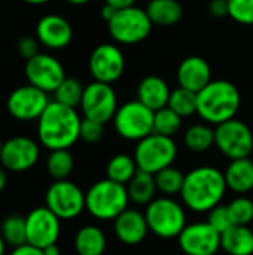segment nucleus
Returning a JSON list of instances; mask_svg holds the SVG:
<instances>
[{
  "label": "nucleus",
  "mask_w": 253,
  "mask_h": 255,
  "mask_svg": "<svg viewBox=\"0 0 253 255\" xmlns=\"http://www.w3.org/2000/svg\"><path fill=\"white\" fill-rule=\"evenodd\" d=\"M66 1H69L70 4H76V6H81V4H86V3H89L91 0H66Z\"/></svg>",
  "instance_id": "48"
},
{
  "label": "nucleus",
  "mask_w": 253,
  "mask_h": 255,
  "mask_svg": "<svg viewBox=\"0 0 253 255\" xmlns=\"http://www.w3.org/2000/svg\"><path fill=\"white\" fill-rule=\"evenodd\" d=\"M0 235L4 239L6 245L16 248L27 244V230H25V217L9 215L3 220L0 226Z\"/></svg>",
  "instance_id": "30"
},
{
  "label": "nucleus",
  "mask_w": 253,
  "mask_h": 255,
  "mask_svg": "<svg viewBox=\"0 0 253 255\" xmlns=\"http://www.w3.org/2000/svg\"><path fill=\"white\" fill-rule=\"evenodd\" d=\"M36 39L49 49H64L73 39V28L64 16L49 13L39 19L36 25Z\"/></svg>",
  "instance_id": "18"
},
{
  "label": "nucleus",
  "mask_w": 253,
  "mask_h": 255,
  "mask_svg": "<svg viewBox=\"0 0 253 255\" xmlns=\"http://www.w3.org/2000/svg\"><path fill=\"white\" fill-rule=\"evenodd\" d=\"M118 10L115 9V7H112L110 4H107V3H104V6L101 7V18L106 21V22H109L113 16H115V13H116Z\"/></svg>",
  "instance_id": "43"
},
{
  "label": "nucleus",
  "mask_w": 253,
  "mask_h": 255,
  "mask_svg": "<svg viewBox=\"0 0 253 255\" xmlns=\"http://www.w3.org/2000/svg\"><path fill=\"white\" fill-rule=\"evenodd\" d=\"M7 255H45V254H43V251H42V250H39V248H36V247H31V245L25 244V245H21V247L13 248V250H12V251H10Z\"/></svg>",
  "instance_id": "41"
},
{
  "label": "nucleus",
  "mask_w": 253,
  "mask_h": 255,
  "mask_svg": "<svg viewBox=\"0 0 253 255\" xmlns=\"http://www.w3.org/2000/svg\"><path fill=\"white\" fill-rule=\"evenodd\" d=\"M177 157V145L173 137L152 133L137 142L134 160L140 172L157 175L158 172L173 166Z\"/></svg>",
  "instance_id": "6"
},
{
  "label": "nucleus",
  "mask_w": 253,
  "mask_h": 255,
  "mask_svg": "<svg viewBox=\"0 0 253 255\" xmlns=\"http://www.w3.org/2000/svg\"><path fill=\"white\" fill-rule=\"evenodd\" d=\"M79 108L84 114V118L106 124L113 120L119 106L112 85L94 81L85 87Z\"/></svg>",
  "instance_id": "11"
},
{
  "label": "nucleus",
  "mask_w": 253,
  "mask_h": 255,
  "mask_svg": "<svg viewBox=\"0 0 253 255\" xmlns=\"http://www.w3.org/2000/svg\"><path fill=\"white\" fill-rule=\"evenodd\" d=\"M24 73L30 85L48 94L55 93L60 84L67 78L60 60L45 52H39L33 58L27 60Z\"/></svg>",
  "instance_id": "12"
},
{
  "label": "nucleus",
  "mask_w": 253,
  "mask_h": 255,
  "mask_svg": "<svg viewBox=\"0 0 253 255\" xmlns=\"http://www.w3.org/2000/svg\"><path fill=\"white\" fill-rule=\"evenodd\" d=\"M78 255H103L106 251V236L97 226H84L75 236Z\"/></svg>",
  "instance_id": "25"
},
{
  "label": "nucleus",
  "mask_w": 253,
  "mask_h": 255,
  "mask_svg": "<svg viewBox=\"0 0 253 255\" xmlns=\"http://www.w3.org/2000/svg\"><path fill=\"white\" fill-rule=\"evenodd\" d=\"M88 67L94 81L112 85L124 75V52L115 43H101L95 46L94 51L91 52Z\"/></svg>",
  "instance_id": "14"
},
{
  "label": "nucleus",
  "mask_w": 253,
  "mask_h": 255,
  "mask_svg": "<svg viewBox=\"0 0 253 255\" xmlns=\"http://www.w3.org/2000/svg\"><path fill=\"white\" fill-rule=\"evenodd\" d=\"M154 115L148 106L139 100L121 105L113 117L115 131L125 140L139 142L154 133Z\"/></svg>",
  "instance_id": "8"
},
{
  "label": "nucleus",
  "mask_w": 253,
  "mask_h": 255,
  "mask_svg": "<svg viewBox=\"0 0 253 255\" xmlns=\"http://www.w3.org/2000/svg\"><path fill=\"white\" fill-rule=\"evenodd\" d=\"M6 242H4V239L1 238V235H0V255H6Z\"/></svg>",
  "instance_id": "47"
},
{
  "label": "nucleus",
  "mask_w": 253,
  "mask_h": 255,
  "mask_svg": "<svg viewBox=\"0 0 253 255\" xmlns=\"http://www.w3.org/2000/svg\"><path fill=\"white\" fill-rule=\"evenodd\" d=\"M221 248L228 255L253 254V230L249 226H233L221 233Z\"/></svg>",
  "instance_id": "23"
},
{
  "label": "nucleus",
  "mask_w": 253,
  "mask_h": 255,
  "mask_svg": "<svg viewBox=\"0 0 253 255\" xmlns=\"http://www.w3.org/2000/svg\"><path fill=\"white\" fill-rule=\"evenodd\" d=\"M227 206L234 226H249L253 223V202L249 197L240 196Z\"/></svg>",
  "instance_id": "35"
},
{
  "label": "nucleus",
  "mask_w": 253,
  "mask_h": 255,
  "mask_svg": "<svg viewBox=\"0 0 253 255\" xmlns=\"http://www.w3.org/2000/svg\"><path fill=\"white\" fill-rule=\"evenodd\" d=\"M75 167L73 155L69 149L51 151L46 160V170L54 181H64L70 176Z\"/></svg>",
  "instance_id": "29"
},
{
  "label": "nucleus",
  "mask_w": 253,
  "mask_h": 255,
  "mask_svg": "<svg viewBox=\"0 0 253 255\" xmlns=\"http://www.w3.org/2000/svg\"><path fill=\"white\" fill-rule=\"evenodd\" d=\"M183 142L192 152H206L215 145V128L209 124H194L185 131Z\"/></svg>",
  "instance_id": "28"
},
{
  "label": "nucleus",
  "mask_w": 253,
  "mask_h": 255,
  "mask_svg": "<svg viewBox=\"0 0 253 255\" xmlns=\"http://www.w3.org/2000/svg\"><path fill=\"white\" fill-rule=\"evenodd\" d=\"M137 172H139L137 163H136L134 157H131L128 154L113 155L109 160L107 167H106L107 179L118 182V184H122V185H127L134 178V175Z\"/></svg>",
  "instance_id": "27"
},
{
  "label": "nucleus",
  "mask_w": 253,
  "mask_h": 255,
  "mask_svg": "<svg viewBox=\"0 0 253 255\" xmlns=\"http://www.w3.org/2000/svg\"><path fill=\"white\" fill-rule=\"evenodd\" d=\"M113 232L118 241L124 245L134 247L146 239L149 227L145 214L136 209H125L116 220H113Z\"/></svg>",
  "instance_id": "20"
},
{
  "label": "nucleus",
  "mask_w": 253,
  "mask_h": 255,
  "mask_svg": "<svg viewBox=\"0 0 253 255\" xmlns=\"http://www.w3.org/2000/svg\"><path fill=\"white\" fill-rule=\"evenodd\" d=\"M176 78L179 87L192 93H200L212 81V69L203 57L189 55L180 61Z\"/></svg>",
  "instance_id": "19"
},
{
  "label": "nucleus",
  "mask_w": 253,
  "mask_h": 255,
  "mask_svg": "<svg viewBox=\"0 0 253 255\" xmlns=\"http://www.w3.org/2000/svg\"><path fill=\"white\" fill-rule=\"evenodd\" d=\"M186 255H216L221 250V233L209 223H194L183 229L177 238Z\"/></svg>",
  "instance_id": "17"
},
{
  "label": "nucleus",
  "mask_w": 253,
  "mask_h": 255,
  "mask_svg": "<svg viewBox=\"0 0 253 255\" xmlns=\"http://www.w3.org/2000/svg\"><path fill=\"white\" fill-rule=\"evenodd\" d=\"M16 51L27 61L39 54V40L31 36H24L16 42Z\"/></svg>",
  "instance_id": "39"
},
{
  "label": "nucleus",
  "mask_w": 253,
  "mask_h": 255,
  "mask_svg": "<svg viewBox=\"0 0 253 255\" xmlns=\"http://www.w3.org/2000/svg\"><path fill=\"white\" fill-rule=\"evenodd\" d=\"M136 1H137V0H106V3L110 4L112 7H115L116 10H121V9H127V7L136 6Z\"/></svg>",
  "instance_id": "42"
},
{
  "label": "nucleus",
  "mask_w": 253,
  "mask_h": 255,
  "mask_svg": "<svg viewBox=\"0 0 253 255\" xmlns=\"http://www.w3.org/2000/svg\"><path fill=\"white\" fill-rule=\"evenodd\" d=\"M170 94L171 90L169 84L157 75L145 76L137 87V100L154 112L169 105Z\"/></svg>",
  "instance_id": "21"
},
{
  "label": "nucleus",
  "mask_w": 253,
  "mask_h": 255,
  "mask_svg": "<svg viewBox=\"0 0 253 255\" xmlns=\"http://www.w3.org/2000/svg\"><path fill=\"white\" fill-rule=\"evenodd\" d=\"M51 103L48 93L27 84L15 88L6 100V109L18 121H37Z\"/></svg>",
  "instance_id": "13"
},
{
  "label": "nucleus",
  "mask_w": 253,
  "mask_h": 255,
  "mask_svg": "<svg viewBox=\"0 0 253 255\" xmlns=\"http://www.w3.org/2000/svg\"><path fill=\"white\" fill-rule=\"evenodd\" d=\"M22 1H25V3H28V4L39 6V4H45V3H48V1H51V0H22Z\"/></svg>",
  "instance_id": "46"
},
{
  "label": "nucleus",
  "mask_w": 253,
  "mask_h": 255,
  "mask_svg": "<svg viewBox=\"0 0 253 255\" xmlns=\"http://www.w3.org/2000/svg\"><path fill=\"white\" fill-rule=\"evenodd\" d=\"M146 12L152 24L160 27L176 25L183 18V6L179 0H151Z\"/></svg>",
  "instance_id": "24"
},
{
  "label": "nucleus",
  "mask_w": 253,
  "mask_h": 255,
  "mask_svg": "<svg viewBox=\"0 0 253 255\" xmlns=\"http://www.w3.org/2000/svg\"><path fill=\"white\" fill-rule=\"evenodd\" d=\"M104 133V124L88 120V118H82V124H81V139L86 143H97L101 140Z\"/></svg>",
  "instance_id": "38"
},
{
  "label": "nucleus",
  "mask_w": 253,
  "mask_h": 255,
  "mask_svg": "<svg viewBox=\"0 0 253 255\" xmlns=\"http://www.w3.org/2000/svg\"><path fill=\"white\" fill-rule=\"evenodd\" d=\"M183 182H185V175L173 166H170V167H167V169H164L155 175L157 188L166 197L180 194Z\"/></svg>",
  "instance_id": "33"
},
{
  "label": "nucleus",
  "mask_w": 253,
  "mask_h": 255,
  "mask_svg": "<svg viewBox=\"0 0 253 255\" xmlns=\"http://www.w3.org/2000/svg\"><path fill=\"white\" fill-rule=\"evenodd\" d=\"M209 12L216 18L228 16V0H212L209 3Z\"/></svg>",
  "instance_id": "40"
},
{
  "label": "nucleus",
  "mask_w": 253,
  "mask_h": 255,
  "mask_svg": "<svg viewBox=\"0 0 253 255\" xmlns=\"http://www.w3.org/2000/svg\"><path fill=\"white\" fill-rule=\"evenodd\" d=\"M127 191L130 202L136 205H149L152 200H155V194L158 191L155 184V175L146 173V172H137L134 178L127 184Z\"/></svg>",
  "instance_id": "26"
},
{
  "label": "nucleus",
  "mask_w": 253,
  "mask_h": 255,
  "mask_svg": "<svg viewBox=\"0 0 253 255\" xmlns=\"http://www.w3.org/2000/svg\"><path fill=\"white\" fill-rule=\"evenodd\" d=\"M40 157V148L36 140L27 136H13L3 142L0 164L13 173H22L36 166Z\"/></svg>",
  "instance_id": "16"
},
{
  "label": "nucleus",
  "mask_w": 253,
  "mask_h": 255,
  "mask_svg": "<svg viewBox=\"0 0 253 255\" xmlns=\"http://www.w3.org/2000/svg\"><path fill=\"white\" fill-rule=\"evenodd\" d=\"M228 16L242 25H253V0H228Z\"/></svg>",
  "instance_id": "36"
},
{
  "label": "nucleus",
  "mask_w": 253,
  "mask_h": 255,
  "mask_svg": "<svg viewBox=\"0 0 253 255\" xmlns=\"http://www.w3.org/2000/svg\"><path fill=\"white\" fill-rule=\"evenodd\" d=\"M252 230H253V227H252Z\"/></svg>",
  "instance_id": "50"
},
{
  "label": "nucleus",
  "mask_w": 253,
  "mask_h": 255,
  "mask_svg": "<svg viewBox=\"0 0 253 255\" xmlns=\"http://www.w3.org/2000/svg\"><path fill=\"white\" fill-rule=\"evenodd\" d=\"M43 251V254L45 255H61L60 253V248H58V245L57 244H54V245H49V247H46L45 250H42Z\"/></svg>",
  "instance_id": "45"
},
{
  "label": "nucleus",
  "mask_w": 253,
  "mask_h": 255,
  "mask_svg": "<svg viewBox=\"0 0 253 255\" xmlns=\"http://www.w3.org/2000/svg\"><path fill=\"white\" fill-rule=\"evenodd\" d=\"M215 145L230 160L248 158L253 151V133L251 127L233 118L215 128Z\"/></svg>",
  "instance_id": "9"
},
{
  "label": "nucleus",
  "mask_w": 253,
  "mask_h": 255,
  "mask_svg": "<svg viewBox=\"0 0 253 255\" xmlns=\"http://www.w3.org/2000/svg\"><path fill=\"white\" fill-rule=\"evenodd\" d=\"M1 148H3V140L0 139V155H1Z\"/></svg>",
  "instance_id": "49"
},
{
  "label": "nucleus",
  "mask_w": 253,
  "mask_h": 255,
  "mask_svg": "<svg viewBox=\"0 0 253 255\" xmlns=\"http://www.w3.org/2000/svg\"><path fill=\"white\" fill-rule=\"evenodd\" d=\"M227 188L224 172L213 166H200L185 175L180 197L192 212L204 214L221 205Z\"/></svg>",
  "instance_id": "2"
},
{
  "label": "nucleus",
  "mask_w": 253,
  "mask_h": 255,
  "mask_svg": "<svg viewBox=\"0 0 253 255\" xmlns=\"http://www.w3.org/2000/svg\"><path fill=\"white\" fill-rule=\"evenodd\" d=\"M225 182L227 187L237 193V194H246L253 190V160L240 158V160H231V163L227 166L225 172Z\"/></svg>",
  "instance_id": "22"
},
{
  "label": "nucleus",
  "mask_w": 253,
  "mask_h": 255,
  "mask_svg": "<svg viewBox=\"0 0 253 255\" xmlns=\"http://www.w3.org/2000/svg\"><path fill=\"white\" fill-rule=\"evenodd\" d=\"M167 106L182 118L191 117L197 114V93L177 87L176 90H171Z\"/></svg>",
  "instance_id": "31"
},
{
  "label": "nucleus",
  "mask_w": 253,
  "mask_h": 255,
  "mask_svg": "<svg viewBox=\"0 0 253 255\" xmlns=\"http://www.w3.org/2000/svg\"><path fill=\"white\" fill-rule=\"evenodd\" d=\"M145 218L155 236L161 239H174L186 227V215L180 203L170 197H157L145 211Z\"/></svg>",
  "instance_id": "5"
},
{
  "label": "nucleus",
  "mask_w": 253,
  "mask_h": 255,
  "mask_svg": "<svg viewBox=\"0 0 253 255\" xmlns=\"http://www.w3.org/2000/svg\"><path fill=\"white\" fill-rule=\"evenodd\" d=\"M207 223L215 229L218 230L219 233H224L227 232L230 227H233V221H231V217H230V211H228V206H224V205H219L216 208H213L210 212H209V220Z\"/></svg>",
  "instance_id": "37"
},
{
  "label": "nucleus",
  "mask_w": 253,
  "mask_h": 255,
  "mask_svg": "<svg viewBox=\"0 0 253 255\" xmlns=\"http://www.w3.org/2000/svg\"><path fill=\"white\" fill-rule=\"evenodd\" d=\"M242 106L239 88L225 79H212L200 93H197V114L207 123L219 126L236 118Z\"/></svg>",
  "instance_id": "3"
},
{
  "label": "nucleus",
  "mask_w": 253,
  "mask_h": 255,
  "mask_svg": "<svg viewBox=\"0 0 253 255\" xmlns=\"http://www.w3.org/2000/svg\"><path fill=\"white\" fill-rule=\"evenodd\" d=\"M45 203L60 220H73L85 211V193L72 181H54L46 190Z\"/></svg>",
  "instance_id": "10"
},
{
  "label": "nucleus",
  "mask_w": 253,
  "mask_h": 255,
  "mask_svg": "<svg viewBox=\"0 0 253 255\" xmlns=\"http://www.w3.org/2000/svg\"><path fill=\"white\" fill-rule=\"evenodd\" d=\"M84 90H85V87L81 84L79 79H76V78H66L60 84V87L55 90L54 100L61 103V105H66V106H70V108L76 109L78 106H81Z\"/></svg>",
  "instance_id": "32"
},
{
  "label": "nucleus",
  "mask_w": 253,
  "mask_h": 255,
  "mask_svg": "<svg viewBox=\"0 0 253 255\" xmlns=\"http://www.w3.org/2000/svg\"><path fill=\"white\" fill-rule=\"evenodd\" d=\"M182 127V117H179L169 106L160 109L154 115V133L173 137Z\"/></svg>",
  "instance_id": "34"
},
{
  "label": "nucleus",
  "mask_w": 253,
  "mask_h": 255,
  "mask_svg": "<svg viewBox=\"0 0 253 255\" xmlns=\"http://www.w3.org/2000/svg\"><path fill=\"white\" fill-rule=\"evenodd\" d=\"M27 244L39 250L58 242L61 235V220L46 206L34 208L25 217Z\"/></svg>",
  "instance_id": "15"
},
{
  "label": "nucleus",
  "mask_w": 253,
  "mask_h": 255,
  "mask_svg": "<svg viewBox=\"0 0 253 255\" xmlns=\"http://www.w3.org/2000/svg\"><path fill=\"white\" fill-rule=\"evenodd\" d=\"M130 197L127 185L101 179L94 182L85 193V209L95 220L107 221L116 220L125 209H128Z\"/></svg>",
  "instance_id": "4"
},
{
  "label": "nucleus",
  "mask_w": 253,
  "mask_h": 255,
  "mask_svg": "<svg viewBox=\"0 0 253 255\" xmlns=\"http://www.w3.org/2000/svg\"><path fill=\"white\" fill-rule=\"evenodd\" d=\"M81 124L75 108L52 100L37 120V139L49 151L69 149L81 139Z\"/></svg>",
  "instance_id": "1"
},
{
  "label": "nucleus",
  "mask_w": 253,
  "mask_h": 255,
  "mask_svg": "<svg viewBox=\"0 0 253 255\" xmlns=\"http://www.w3.org/2000/svg\"><path fill=\"white\" fill-rule=\"evenodd\" d=\"M152 21L146 9L131 6L121 9L107 22V30L112 39L119 45H136L143 42L152 31Z\"/></svg>",
  "instance_id": "7"
},
{
  "label": "nucleus",
  "mask_w": 253,
  "mask_h": 255,
  "mask_svg": "<svg viewBox=\"0 0 253 255\" xmlns=\"http://www.w3.org/2000/svg\"><path fill=\"white\" fill-rule=\"evenodd\" d=\"M6 169L0 164V193L4 190V187H6V184H7V175H6Z\"/></svg>",
  "instance_id": "44"
}]
</instances>
